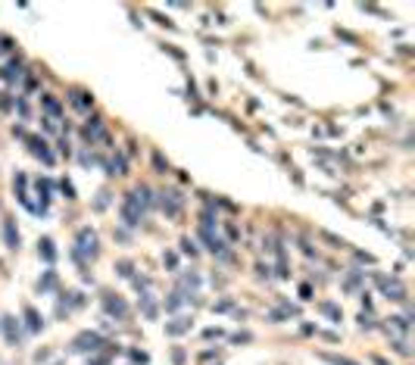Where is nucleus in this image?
<instances>
[{
	"label": "nucleus",
	"instance_id": "16",
	"mask_svg": "<svg viewBox=\"0 0 415 365\" xmlns=\"http://www.w3.org/2000/svg\"><path fill=\"white\" fill-rule=\"evenodd\" d=\"M53 284H56V278H53V272H47V278L41 281V284H38V287H41V290H47V287H53Z\"/></svg>",
	"mask_w": 415,
	"mask_h": 365
},
{
	"label": "nucleus",
	"instance_id": "4",
	"mask_svg": "<svg viewBox=\"0 0 415 365\" xmlns=\"http://www.w3.org/2000/svg\"><path fill=\"white\" fill-rule=\"evenodd\" d=\"M159 197H162L159 203H162V209H165L169 216H178V213H181V197H178L175 191H169V194H159Z\"/></svg>",
	"mask_w": 415,
	"mask_h": 365
},
{
	"label": "nucleus",
	"instance_id": "11",
	"mask_svg": "<svg viewBox=\"0 0 415 365\" xmlns=\"http://www.w3.org/2000/svg\"><path fill=\"white\" fill-rule=\"evenodd\" d=\"M6 340H9V344H16V340H19V328L13 325V319H6Z\"/></svg>",
	"mask_w": 415,
	"mask_h": 365
},
{
	"label": "nucleus",
	"instance_id": "9",
	"mask_svg": "<svg viewBox=\"0 0 415 365\" xmlns=\"http://www.w3.org/2000/svg\"><path fill=\"white\" fill-rule=\"evenodd\" d=\"M106 309L116 312V315H125V303L122 300H113V297H106Z\"/></svg>",
	"mask_w": 415,
	"mask_h": 365
},
{
	"label": "nucleus",
	"instance_id": "8",
	"mask_svg": "<svg viewBox=\"0 0 415 365\" xmlns=\"http://www.w3.org/2000/svg\"><path fill=\"white\" fill-rule=\"evenodd\" d=\"M85 137H88V140H97V137H103V125H100V119H94V122L85 128Z\"/></svg>",
	"mask_w": 415,
	"mask_h": 365
},
{
	"label": "nucleus",
	"instance_id": "5",
	"mask_svg": "<svg viewBox=\"0 0 415 365\" xmlns=\"http://www.w3.org/2000/svg\"><path fill=\"white\" fill-rule=\"evenodd\" d=\"M184 331H191V322L187 319H175L172 325H165V334H184Z\"/></svg>",
	"mask_w": 415,
	"mask_h": 365
},
{
	"label": "nucleus",
	"instance_id": "14",
	"mask_svg": "<svg viewBox=\"0 0 415 365\" xmlns=\"http://www.w3.org/2000/svg\"><path fill=\"white\" fill-rule=\"evenodd\" d=\"M181 293H172V297H169V303H165V306H169V309H178V306H181Z\"/></svg>",
	"mask_w": 415,
	"mask_h": 365
},
{
	"label": "nucleus",
	"instance_id": "7",
	"mask_svg": "<svg viewBox=\"0 0 415 365\" xmlns=\"http://www.w3.org/2000/svg\"><path fill=\"white\" fill-rule=\"evenodd\" d=\"M3 238L9 246H19V231L13 228V222H3Z\"/></svg>",
	"mask_w": 415,
	"mask_h": 365
},
{
	"label": "nucleus",
	"instance_id": "1",
	"mask_svg": "<svg viewBox=\"0 0 415 365\" xmlns=\"http://www.w3.org/2000/svg\"><path fill=\"white\" fill-rule=\"evenodd\" d=\"M140 216H144V206H140V200L135 194H128L125 197V203H122V219L128 222V225H138Z\"/></svg>",
	"mask_w": 415,
	"mask_h": 365
},
{
	"label": "nucleus",
	"instance_id": "13",
	"mask_svg": "<svg viewBox=\"0 0 415 365\" xmlns=\"http://www.w3.org/2000/svg\"><path fill=\"white\" fill-rule=\"evenodd\" d=\"M3 78H6V81H13V78H19V63H13V66H6V72H3Z\"/></svg>",
	"mask_w": 415,
	"mask_h": 365
},
{
	"label": "nucleus",
	"instance_id": "12",
	"mask_svg": "<svg viewBox=\"0 0 415 365\" xmlns=\"http://www.w3.org/2000/svg\"><path fill=\"white\" fill-rule=\"evenodd\" d=\"M41 253H44V259H47V262H53V256H56V253H53V243L47 241V238L41 241Z\"/></svg>",
	"mask_w": 415,
	"mask_h": 365
},
{
	"label": "nucleus",
	"instance_id": "3",
	"mask_svg": "<svg viewBox=\"0 0 415 365\" xmlns=\"http://www.w3.org/2000/svg\"><path fill=\"white\" fill-rule=\"evenodd\" d=\"M72 347H75L78 353H97V350L103 347V337L85 331V334H78V337H75V344H72Z\"/></svg>",
	"mask_w": 415,
	"mask_h": 365
},
{
	"label": "nucleus",
	"instance_id": "15",
	"mask_svg": "<svg viewBox=\"0 0 415 365\" xmlns=\"http://www.w3.org/2000/svg\"><path fill=\"white\" fill-rule=\"evenodd\" d=\"M331 365H356V362H350V359H343V356H325Z\"/></svg>",
	"mask_w": 415,
	"mask_h": 365
},
{
	"label": "nucleus",
	"instance_id": "17",
	"mask_svg": "<svg viewBox=\"0 0 415 365\" xmlns=\"http://www.w3.org/2000/svg\"><path fill=\"white\" fill-rule=\"evenodd\" d=\"M44 107H47V110H50V113H53V116H56V113H59V103H56V100H53V97H44Z\"/></svg>",
	"mask_w": 415,
	"mask_h": 365
},
{
	"label": "nucleus",
	"instance_id": "6",
	"mask_svg": "<svg viewBox=\"0 0 415 365\" xmlns=\"http://www.w3.org/2000/svg\"><path fill=\"white\" fill-rule=\"evenodd\" d=\"M72 103H75V107H78V110H88V107H91V103H94V97H88V94H85V91H72Z\"/></svg>",
	"mask_w": 415,
	"mask_h": 365
},
{
	"label": "nucleus",
	"instance_id": "2",
	"mask_svg": "<svg viewBox=\"0 0 415 365\" xmlns=\"http://www.w3.org/2000/svg\"><path fill=\"white\" fill-rule=\"evenodd\" d=\"M75 256L78 259H85V256H97V234L94 231H81L78 234V250H75Z\"/></svg>",
	"mask_w": 415,
	"mask_h": 365
},
{
	"label": "nucleus",
	"instance_id": "10",
	"mask_svg": "<svg viewBox=\"0 0 415 365\" xmlns=\"http://www.w3.org/2000/svg\"><path fill=\"white\" fill-rule=\"evenodd\" d=\"M25 319H28L31 331H41V319H38V312H34V309H25Z\"/></svg>",
	"mask_w": 415,
	"mask_h": 365
}]
</instances>
